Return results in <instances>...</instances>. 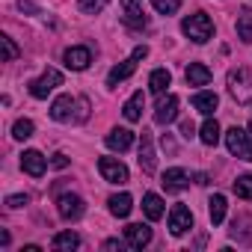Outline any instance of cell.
<instances>
[{
	"label": "cell",
	"instance_id": "obj_6",
	"mask_svg": "<svg viewBox=\"0 0 252 252\" xmlns=\"http://www.w3.org/2000/svg\"><path fill=\"white\" fill-rule=\"evenodd\" d=\"M98 172L110 184H128V166H125L122 160H116V158H101L98 160Z\"/></svg>",
	"mask_w": 252,
	"mask_h": 252
},
{
	"label": "cell",
	"instance_id": "obj_14",
	"mask_svg": "<svg viewBox=\"0 0 252 252\" xmlns=\"http://www.w3.org/2000/svg\"><path fill=\"white\" fill-rule=\"evenodd\" d=\"M104 143H107V149H113V152H128V149L134 146V134H131L128 128H113Z\"/></svg>",
	"mask_w": 252,
	"mask_h": 252
},
{
	"label": "cell",
	"instance_id": "obj_32",
	"mask_svg": "<svg viewBox=\"0 0 252 252\" xmlns=\"http://www.w3.org/2000/svg\"><path fill=\"white\" fill-rule=\"evenodd\" d=\"M77 3H80V9H83L86 15H98V12L110 3V0H77Z\"/></svg>",
	"mask_w": 252,
	"mask_h": 252
},
{
	"label": "cell",
	"instance_id": "obj_34",
	"mask_svg": "<svg viewBox=\"0 0 252 252\" xmlns=\"http://www.w3.org/2000/svg\"><path fill=\"white\" fill-rule=\"evenodd\" d=\"M181 137H184V140H193V137H196V125H193L190 119L181 122Z\"/></svg>",
	"mask_w": 252,
	"mask_h": 252
},
{
	"label": "cell",
	"instance_id": "obj_8",
	"mask_svg": "<svg viewBox=\"0 0 252 252\" xmlns=\"http://www.w3.org/2000/svg\"><path fill=\"white\" fill-rule=\"evenodd\" d=\"M57 211H60V217H63V220H80V217H83V211H86V205H83V199H80V196L65 193V196H60V199H57Z\"/></svg>",
	"mask_w": 252,
	"mask_h": 252
},
{
	"label": "cell",
	"instance_id": "obj_16",
	"mask_svg": "<svg viewBox=\"0 0 252 252\" xmlns=\"http://www.w3.org/2000/svg\"><path fill=\"white\" fill-rule=\"evenodd\" d=\"M163 187H166V193H181V190H187L190 187V175L184 172V169H166L163 172Z\"/></svg>",
	"mask_w": 252,
	"mask_h": 252
},
{
	"label": "cell",
	"instance_id": "obj_1",
	"mask_svg": "<svg viewBox=\"0 0 252 252\" xmlns=\"http://www.w3.org/2000/svg\"><path fill=\"white\" fill-rule=\"evenodd\" d=\"M181 30H184V36L193 39L196 45H205V42L214 36V21H211L208 12H196V15H187V18L181 21Z\"/></svg>",
	"mask_w": 252,
	"mask_h": 252
},
{
	"label": "cell",
	"instance_id": "obj_5",
	"mask_svg": "<svg viewBox=\"0 0 252 252\" xmlns=\"http://www.w3.org/2000/svg\"><path fill=\"white\" fill-rule=\"evenodd\" d=\"M122 21L131 30H143L149 24V15L143 9V0H122Z\"/></svg>",
	"mask_w": 252,
	"mask_h": 252
},
{
	"label": "cell",
	"instance_id": "obj_4",
	"mask_svg": "<svg viewBox=\"0 0 252 252\" xmlns=\"http://www.w3.org/2000/svg\"><path fill=\"white\" fill-rule=\"evenodd\" d=\"M57 86H63V71H57V68H45L42 77L30 80V95H33V98H48Z\"/></svg>",
	"mask_w": 252,
	"mask_h": 252
},
{
	"label": "cell",
	"instance_id": "obj_17",
	"mask_svg": "<svg viewBox=\"0 0 252 252\" xmlns=\"http://www.w3.org/2000/svg\"><path fill=\"white\" fill-rule=\"evenodd\" d=\"M184 77H187V83L190 86H208L211 83V68L205 65V63H190L187 65V71H184Z\"/></svg>",
	"mask_w": 252,
	"mask_h": 252
},
{
	"label": "cell",
	"instance_id": "obj_10",
	"mask_svg": "<svg viewBox=\"0 0 252 252\" xmlns=\"http://www.w3.org/2000/svg\"><path fill=\"white\" fill-rule=\"evenodd\" d=\"M140 169L146 175H152L158 169V158H155V146H152V134L149 131L140 134Z\"/></svg>",
	"mask_w": 252,
	"mask_h": 252
},
{
	"label": "cell",
	"instance_id": "obj_9",
	"mask_svg": "<svg viewBox=\"0 0 252 252\" xmlns=\"http://www.w3.org/2000/svg\"><path fill=\"white\" fill-rule=\"evenodd\" d=\"M63 60H65V65H68L71 71H83V68H89V63H92V51H89L86 45H74V48H68V51L63 54Z\"/></svg>",
	"mask_w": 252,
	"mask_h": 252
},
{
	"label": "cell",
	"instance_id": "obj_22",
	"mask_svg": "<svg viewBox=\"0 0 252 252\" xmlns=\"http://www.w3.org/2000/svg\"><path fill=\"white\" fill-rule=\"evenodd\" d=\"M217 104H220L217 92H196V95H193V107H196L202 116H211V113L217 110Z\"/></svg>",
	"mask_w": 252,
	"mask_h": 252
},
{
	"label": "cell",
	"instance_id": "obj_20",
	"mask_svg": "<svg viewBox=\"0 0 252 252\" xmlns=\"http://www.w3.org/2000/svg\"><path fill=\"white\" fill-rule=\"evenodd\" d=\"M143 107H146V95L143 92H134L128 98V104L122 107V113H125V119H128V122H140L143 119Z\"/></svg>",
	"mask_w": 252,
	"mask_h": 252
},
{
	"label": "cell",
	"instance_id": "obj_7",
	"mask_svg": "<svg viewBox=\"0 0 252 252\" xmlns=\"http://www.w3.org/2000/svg\"><path fill=\"white\" fill-rule=\"evenodd\" d=\"M193 228V211L187 208V205H172V211H169V231L178 237V234H184V231H190Z\"/></svg>",
	"mask_w": 252,
	"mask_h": 252
},
{
	"label": "cell",
	"instance_id": "obj_23",
	"mask_svg": "<svg viewBox=\"0 0 252 252\" xmlns=\"http://www.w3.org/2000/svg\"><path fill=\"white\" fill-rule=\"evenodd\" d=\"M51 246H54L57 252H71V249H77V246H80V237H77L74 231H60V234H54Z\"/></svg>",
	"mask_w": 252,
	"mask_h": 252
},
{
	"label": "cell",
	"instance_id": "obj_12",
	"mask_svg": "<svg viewBox=\"0 0 252 252\" xmlns=\"http://www.w3.org/2000/svg\"><path fill=\"white\" fill-rule=\"evenodd\" d=\"M125 240H128V246H131V249H143V246H149V243H152V228H149V225H143V222H134V225L125 228Z\"/></svg>",
	"mask_w": 252,
	"mask_h": 252
},
{
	"label": "cell",
	"instance_id": "obj_26",
	"mask_svg": "<svg viewBox=\"0 0 252 252\" xmlns=\"http://www.w3.org/2000/svg\"><path fill=\"white\" fill-rule=\"evenodd\" d=\"M225 208H228V205H225V196H222V193H214L211 202H208V214H211V222H214V225H220V222L225 220Z\"/></svg>",
	"mask_w": 252,
	"mask_h": 252
},
{
	"label": "cell",
	"instance_id": "obj_33",
	"mask_svg": "<svg viewBox=\"0 0 252 252\" xmlns=\"http://www.w3.org/2000/svg\"><path fill=\"white\" fill-rule=\"evenodd\" d=\"M86 119H89V101L77 98V122H86Z\"/></svg>",
	"mask_w": 252,
	"mask_h": 252
},
{
	"label": "cell",
	"instance_id": "obj_35",
	"mask_svg": "<svg viewBox=\"0 0 252 252\" xmlns=\"http://www.w3.org/2000/svg\"><path fill=\"white\" fill-rule=\"evenodd\" d=\"M27 202H30V199L21 196V193H18V196H6V208H24Z\"/></svg>",
	"mask_w": 252,
	"mask_h": 252
},
{
	"label": "cell",
	"instance_id": "obj_31",
	"mask_svg": "<svg viewBox=\"0 0 252 252\" xmlns=\"http://www.w3.org/2000/svg\"><path fill=\"white\" fill-rule=\"evenodd\" d=\"M0 45H3V60L6 63H15L18 57H21V51H18V45L9 39V36H0Z\"/></svg>",
	"mask_w": 252,
	"mask_h": 252
},
{
	"label": "cell",
	"instance_id": "obj_27",
	"mask_svg": "<svg viewBox=\"0 0 252 252\" xmlns=\"http://www.w3.org/2000/svg\"><path fill=\"white\" fill-rule=\"evenodd\" d=\"M199 140H202L205 146H217V143H220V122H217V119H208V122L202 125Z\"/></svg>",
	"mask_w": 252,
	"mask_h": 252
},
{
	"label": "cell",
	"instance_id": "obj_15",
	"mask_svg": "<svg viewBox=\"0 0 252 252\" xmlns=\"http://www.w3.org/2000/svg\"><path fill=\"white\" fill-rule=\"evenodd\" d=\"M137 57H131V60H125V63H119V65H113L110 68V74H107V86H119L122 80H128L134 71H137Z\"/></svg>",
	"mask_w": 252,
	"mask_h": 252
},
{
	"label": "cell",
	"instance_id": "obj_28",
	"mask_svg": "<svg viewBox=\"0 0 252 252\" xmlns=\"http://www.w3.org/2000/svg\"><path fill=\"white\" fill-rule=\"evenodd\" d=\"M33 131H36V128H33L30 119H18V122L12 125V137H15V140H30Z\"/></svg>",
	"mask_w": 252,
	"mask_h": 252
},
{
	"label": "cell",
	"instance_id": "obj_29",
	"mask_svg": "<svg viewBox=\"0 0 252 252\" xmlns=\"http://www.w3.org/2000/svg\"><path fill=\"white\" fill-rule=\"evenodd\" d=\"M234 193L240 196V199H249L252 202V175H240V178H234Z\"/></svg>",
	"mask_w": 252,
	"mask_h": 252
},
{
	"label": "cell",
	"instance_id": "obj_36",
	"mask_svg": "<svg viewBox=\"0 0 252 252\" xmlns=\"http://www.w3.org/2000/svg\"><path fill=\"white\" fill-rule=\"evenodd\" d=\"M51 166H54V169H65V166H68V158L60 152V155H54V158H51Z\"/></svg>",
	"mask_w": 252,
	"mask_h": 252
},
{
	"label": "cell",
	"instance_id": "obj_30",
	"mask_svg": "<svg viewBox=\"0 0 252 252\" xmlns=\"http://www.w3.org/2000/svg\"><path fill=\"white\" fill-rule=\"evenodd\" d=\"M152 6L160 12V15H175L181 9V0H152Z\"/></svg>",
	"mask_w": 252,
	"mask_h": 252
},
{
	"label": "cell",
	"instance_id": "obj_18",
	"mask_svg": "<svg viewBox=\"0 0 252 252\" xmlns=\"http://www.w3.org/2000/svg\"><path fill=\"white\" fill-rule=\"evenodd\" d=\"M74 104H77V101H74L71 95H60V98L51 104V119H54V122H68V119H71Z\"/></svg>",
	"mask_w": 252,
	"mask_h": 252
},
{
	"label": "cell",
	"instance_id": "obj_3",
	"mask_svg": "<svg viewBox=\"0 0 252 252\" xmlns=\"http://www.w3.org/2000/svg\"><path fill=\"white\" fill-rule=\"evenodd\" d=\"M225 146H228V152L234 155V158H240V160H252V134L249 131H243V128H228L225 131Z\"/></svg>",
	"mask_w": 252,
	"mask_h": 252
},
{
	"label": "cell",
	"instance_id": "obj_38",
	"mask_svg": "<svg viewBox=\"0 0 252 252\" xmlns=\"http://www.w3.org/2000/svg\"><path fill=\"white\" fill-rule=\"evenodd\" d=\"M18 9H21V12H36V6L27 3V0H18Z\"/></svg>",
	"mask_w": 252,
	"mask_h": 252
},
{
	"label": "cell",
	"instance_id": "obj_19",
	"mask_svg": "<svg viewBox=\"0 0 252 252\" xmlns=\"http://www.w3.org/2000/svg\"><path fill=\"white\" fill-rule=\"evenodd\" d=\"M107 205H110V214H113V217L125 220V217L131 214V208H134V199H131L128 193H116V196H110Z\"/></svg>",
	"mask_w": 252,
	"mask_h": 252
},
{
	"label": "cell",
	"instance_id": "obj_13",
	"mask_svg": "<svg viewBox=\"0 0 252 252\" xmlns=\"http://www.w3.org/2000/svg\"><path fill=\"white\" fill-rule=\"evenodd\" d=\"M175 116H178V95L160 98L158 101V110H155V122L158 125H169V122H175Z\"/></svg>",
	"mask_w": 252,
	"mask_h": 252
},
{
	"label": "cell",
	"instance_id": "obj_37",
	"mask_svg": "<svg viewBox=\"0 0 252 252\" xmlns=\"http://www.w3.org/2000/svg\"><path fill=\"white\" fill-rule=\"evenodd\" d=\"M125 243L122 240H116V237H110V240H104V249H122Z\"/></svg>",
	"mask_w": 252,
	"mask_h": 252
},
{
	"label": "cell",
	"instance_id": "obj_11",
	"mask_svg": "<svg viewBox=\"0 0 252 252\" xmlns=\"http://www.w3.org/2000/svg\"><path fill=\"white\" fill-rule=\"evenodd\" d=\"M21 169H24L27 175H33V178H42V175H45V169H48V160H45V155H42V152L30 149V152H24V155H21Z\"/></svg>",
	"mask_w": 252,
	"mask_h": 252
},
{
	"label": "cell",
	"instance_id": "obj_39",
	"mask_svg": "<svg viewBox=\"0 0 252 252\" xmlns=\"http://www.w3.org/2000/svg\"><path fill=\"white\" fill-rule=\"evenodd\" d=\"M134 57H137V60H146V57H149V48H146V45H143V48H137V51H134Z\"/></svg>",
	"mask_w": 252,
	"mask_h": 252
},
{
	"label": "cell",
	"instance_id": "obj_25",
	"mask_svg": "<svg viewBox=\"0 0 252 252\" xmlns=\"http://www.w3.org/2000/svg\"><path fill=\"white\" fill-rule=\"evenodd\" d=\"M143 211H146L149 220H160L163 217V199L158 193H146L143 196Z\"/></svg>",
	"mask_w": 252,
	"mask_h": 252
},
{
	"label": "cell",
	"instance_id": "obj_24",
	"mask_svg": "<svg viewBox=\"0 0 252 252\" xmlns=\"http://www.w3.org/2000/svg\"><path fill=\"white\" fill-rule=\"evenodd\" d=\"M169 83H172V74H169L166 68H155V71H152V77H149V89H152L155 95H163Z\"/></svg>",
	"mask_w": 252,
	"mask_h": 252
},
{
	"label": "cell",
	"instance_id": "obj_21",
	"mask_svg": "<svg viewBox=\"0 0 252 252\" xmlns=\"http://www.w3.org/2000/svg\"><path fill=\"white\" fill-rule=\"evenodd\" d=\"M237 39L252 45V6H243L237 15Z\"/></svg>",
	"mask_w": 252,
	"mask_h": 252
},
{
	"label": "cell",
	"instance_id": "obj_2",
	"mask_svg": "<svg viewBox=\"0 0 252 252\" xmlns=\"http://www.w3.org/2000/svg\"><path fill=\"white\" fill-rule=\"evenodd\" d=\"M225 83H228V92L237 104H243V107L252 104V74H249V68H243V65L231 68Z\"/></svg>",
	"mask_w": 252,
	"mask_h": 252
},
{
	"label": "cell",
	"instance_id": "obj_40",
	"mask_svg": "<svg viewBox=\"0 0 252 252\" xmlns=\"http://www.w3.org/2000/svg\"><path fill=\"white\" fill-rule=\"evenodd\" d=\"M249 134H252V122H249Z\"/></svg>",
	"mask_w": 252,
	"mask_h": 252
}]
</instances>
